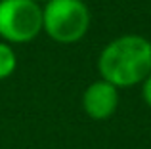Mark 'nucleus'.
<instances>
[{
	"mask_svg": "<svg viewBox=\"0 0 151 149\" xmlns=\"http://www.w3.org/2000/svg\"><path fill=\"white\" fill-rule=\"evenodd\" d=\"M98 71L101 80L128 88L142 84L151 74V42L142 34H122L100 52Z\"/></svg>",
	"mask_w": 151,
	"mask_h": 149,
	"instance_id": "nucleus-1",
	"label": "nucleus"
},
{
	"mask_svg": "<svg viewBox=\"0 0 151 149\" xmlns=\"http://www.w3.org/2000/svg\"><path fill=\"white\" fill-rule=\"evenodd\" d=\"M90 29V10L82 0H50L42 6V31L59 44L82 40Z\"/></svg>",
	"mask_w": 151,
	"mask_h": 149,
	"instance_id": "nucleus-2",
	"label": "nucleus"
},
{
	"mask_svg": "<svg viewBox=\"0 0 151 149\" xmlns=\"http://www.w3.org/2000/svg\"><path fill=\"white\" fill-rule=\"evenodd\" d=\"M42 33V6L33 0H0V38L25 44Z\"/></svg>",
	"mask_w": 151,
	"mask_h": 149,
	"instance_id": "nucleus-3",
	"label": "nucleus"
},
{
	"mask_svg": "<svg viewBox=\"0 0 151 149\" xmlns=\"http://www.w3.org/2000/svg\"><path fill=\"white\" fill-rule=\"evenodd\" d=\"M119 107V88L105 80H96L82 94V109L94 120H105Z\"/></svg>",
	"mask_w": 151,
	"mask_h": 149,
	"instance_id": "nucleus-4",
	"label": "nucleus"
},
{
	"mask_svg": "<svg viewBox=\"0 0 151 149\" xmlns=\"http://www.w3.org/2000/svg\"><path fill=\"white\" fill-rule=\"evenodd\" d=\"M17 67V56L8 42H0V80L8 78Z\"/></svg>",
	"mask_w": 151,
	"mask_h": 149,
	"instance_id": "nucleus-5",
	"label": "nucleus"
},
{
	"mask_svg": "<svg viewBox=\"0 0 151 149\" xmlns=\"http://www.w3.org/2000/svg\"><path fill=\"white\" fill-rule=\"evenodd\" d=\"M142 96H144V101L151 107V74L142 82Z\"/></svg>",
	"mask_w": 151,
	"mask_h": 149,
	"instance_id": "nucleus-6",
	"label": "nucleus"
},
{
	"mask_svg": "<svg viewBox=\"0 0 151 149\" xmlns=\"http://www.w3.org/2000/svg\"><path fill=\"white\" fill-rule=\"evenodd\" d=\"M33 2H37V4H40V6H42V4H48L50 0H33Z\"/></svg>",
	"mask_w": 151,
	"mask_h": 149,
	"instance_id": "nucleus-7",
	"label": "nucleus"
}]
</instances>
